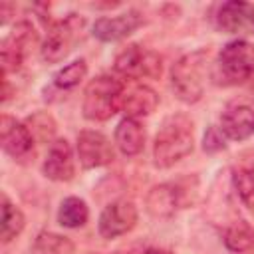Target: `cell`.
Wrapping results in <instances>:
<instances>
[{
    "mask_svg": "<svg viewBox=\"0 0 254 254\" xmlns=\"http://www.w3.org/2000/svg\"><path fill=\"white\" fill-rule=\"evenodd\" d=\"M216 26L224 34L254 36V4L244 0H228L216 10Z\"/></svg>",
    "mask_w": 254,
    "mask_h": 254,
    "instance_id": "7c38bea8",
    "label": "cell"
},
{
    "mask_svg": "<svg viewBox=\"0 0 254 254\" xmlns=\"http://www.w3.org/2000/svg\"><path fill=\"white\" fill-rule=\"evenodd\" d=\"M26 125L30 127L34 139L38 137L40 141H48V139H52L54 133H56V121H54V117H52L50 113H46V111H38V113H34L32 117H28V123H26Z\"/></svg>",
    "mask_w": 254,
    "mask_h": 254,
    "instance_id": "cb8c5ba5",
    "label": "cell"
},
{
    "mask_svg": "<svg viewBox=\"0 0 254 254\" xmlns=\"http://www.w3.org/2000/svg\"><path fill=\"white\" fill-rule=\"evenodd\" d=\"M123 99H125V87L121 79L105 73L97 75L87 83L83 91V101H81L83 117L89 121H107L123 107Z\"/></svg>",
    "mask_w": 254,
    "mask_h": 254,
    "instance_id": "3957f363",
    "label": "cell"
},
{
    "mask_svg": "<svg viewBox=\"0 0 254 254\" xmlns=\"http://www.w3.org/2000/svg\"><path fill=\"white\" fill-rule=\"evenodd\" d=\"M189 189L181 183H161L155 185L145 196V208L155 220H169L177 214L179 208L189 204Z\"/></svg>",
    "mask_w": 254,
    "mask_h": 254,
    "instance_id": "ba28073f",
    "label": "cell"
},
{
    "mask_svg": "<svg viewBox=\"0 0 254 254\" xmlns=\"http://www.w3.org/2000/svg\"><path fill=\"white\" fill-rule=\"evenodd\" d=\"M222 242L234 254L250 252L254 250V226L246 220H236L222 232Z\"/></svg>",
    "mask_w": 254,
    "mask_h": 254,
    "instance_id": "ac0fdd59",
    "label": "cell"
},
{
    "mask_svg": "<svg viewBox=\"0 0 254 254\" xmlns=\"http://www.w3.org/2000/svg\"><path fill=\"white\" fill-rule=\"evenodd\" d=\"M254 77V44L232 40L224 44L212 65V81L222 87L242 85Z\"/></svg>",
    "mask_w": 254,
    "mask_h": 254,
    "instance_id": "7a4b0ae2",
    "label": "cell"
},
{
    "mask_svg": "<svg viewBox=\"0 0 254 254\" xmlns=\"http://www.w3.org/2000/svg\"><path fill=\"white\" fill-rule=\"evenodd\" d=\"M26 226L24 212L6 196L2 194V222H0V238L2 244L12 242Z\"/></svg>",
    "mask_w": 254,
    "mask_h": 254,
    "instance_id": "ffe728a7",
    "label": "cell"
},
{
    "mask_svg": "<svg viewBox=\"0 0 254 254\" xmlns=\"http://www.w3.org/2000/svg\"><path fill=\"white\" fill-rule=\"evenodd\" d=\"M145 254H171V252L161 250V248H149V250H145Z\"/></svg>",
    "mask_w": 254,
    "mask_h": 254,
    "instance_id": "484cf974",
    "label": "cell"
},
{
    "mask_svg": "<svg viewBox=\"0 0 254 254\" xmlns=\"http://www.w3.org/2000/svg\"><path fill=\"white\" fill-rule=\"evenodd\" d=\"M85 73H87L85 60H75V62H71V64H67V65H64L62 69L56 71V75H54V87L64 89V91L73 89L75 85H79V81L85 77Z\"/></svg>",
    "mask_w": 254,
    "mask_h": 254,
    "instance_id": "603a6c76",
    "label": "cell"
},
{
    "mask_svg": "<svg viewBox=\"0 0 254 254\" xmlns=\"http://www.w3.org/2000/svg\"><path fill=\"white\" fill-rule=\"evenodd\" d=\"M137 220H139L137 206L131 200L121 198V200L109 202L101 210L97 230L105 240H113V238H119L127 232H131L135 228Z\"/></svg>",
    "mask_w": 254,
    "mask_h": 254,
    "instance_id": "9c48e42d",
    "label": "cell"
},
{
    "mask_svg": "<svg viewBox=\"0 0 254 254\" xmlns=\"http://www.w3.org/2000/svg\"><path fill=\"white\" fill-rule=\"evenodd\" d=\"M115 145L127 157H135L143 151V147H145V129L139 123V119L123 117L117 123V127H115Z\"/></svg>",
    "mask_w": 254,
    "mask_h": 254,
    "instance_id": "2e32d148",
    "label": "cell"
},
{
    "mask_svg": "<svg viewBox=\"0 0 254 254\" xmlns=\"http://www.w3.org/2000/svg\"><path fill=\"white\" fill-rule=\"evenodd\" d=\"M113 69L129 79H157L163 71V58L145 46L131 44L117 54Z\"/></svg>",
    "mask_w": 254,
    "mask_h": 254,
    "instance_id": "8992f818",
    "label": "cell"
},
{
    "mask_svg": "<svg viewBox=\"0 0 254 254\" xmlns=\"http://www.w3.org/2000/svg\"><path fill=\"white\" fill-rule=\"evenodd\" d=\"M224 147H226V143H224V135L220 133V129L208 127L204 133V139H202V149L206 153H216V151H222Z\"/></svg>",
    "mask_w": 254,
    "mask_h": 254,
    "instance_id": "d4e9b609",
    "label": "cell"
},
{
    "mask_svg": "<svg viewBox=\"0 0 254 254\" xmlns=\"http://www.w3.org/2000/svg\"><path fill=\"white\" fill-rule=\"evenodd\" d=\"M75 151L83 169H99L113 163L115 159V149L111 141L103 133L91 129H83L77 133Z\"/></svg>",
    "mask_w": 254,
    "mask_h": 254,
    "instance_id": "8fae6325",
    "label": "cell"
},
{
    "mask_svg": "<svg viewBox=\"0 0 254 254\" xmlns=\"http://www.w3.org/2000/svg\"><path fill=\"white\" fill-rule=\"evenodd\" d=\"M145 24V16L139 10H127L117 16H101L93 24V36L99 42H119L131 36Z\"/></svg>",
    "mask_w": 254,
    "mask_h": 254,
    "instance_id": "4fadbf2b",
    "label": "cell"
},
{
    "mask_svg": "<svg viewBox=\"0 0 254 254\" xmlns=\"http://www.w3.org/2000/svg\"><path fill=\"white\" fill-rule=\"evenodd\" d=\"M42 173L46 179L56 181V183H67L73 179L75 159H73L71 145L65 139H56L50 145L48 155L42 163Z\"/></svg>",
    "mask_w": 254,
    "mask_h": 254,
    "instance_id": "5bb4252c",
    "label": "cell"
},
{
    "mask_svg": "<svg viewBox=\"0 0 254 254\" xmlns=\"http://www.w3.org/2000/svg\"><path fill=\"white\" fill-rule=\"evenodd\" d=\"M89 220V208L79 196H65L58 208V222L64 228H81Z\"/></svg>",
    "mask_w": 254,
    "mask_h": 254,
    "instance_id": "d6986e66",
    "label": "cell"
},
{
    "mask_svg": "<svg viewBox=\"0 0 254 254\" xmlns=\"http://www.w3.org/2000/svg\"><path fill=\"white\" fill-rule=\"evenodd\" d=\"M194 125L185 113H173L163 119L153 141V165L157 169H169L192 153Z\"/></svg>",
    "mask_w": 254,
    "mask_h": 254,
    "instance_id": "6da1fadb",
    "label": "cell"
},
{
    "mask_svg": "<svg viewBox=\"0 0 254 254\" xmlns=\"http://www.w3.org/2000/svg\"><path fill=\"white\" fill-rule=\"evenodd\" d=\"M232 187L248 210H254V169L240 167L232 171Z\"/></svg>",
    "mask_w": 254,
    "mask_h": 254,
    "instance_id": "7402d4cb",
    "label": "cell"
},
{
    "mask_svg": "<svg viewBox=\"0 0 254 254\" xmlns=\"http://www.w3.org/2000/svg\"><path fill=\"white\" fill-rule=\"evenodd\" d=\"M83 26H85V18L79 14H67L60 20L50 22L48 34L40 48L44 62H48V64L62 62L77 44V40L83 32Z\"/></svg>",
    "mask_w": 254,
    "mask_h": 254,
    "instance_id": "5b68a950",
    "label": "cell"
},
{
    "mask_svg": "<svg viewBox=\"0 0 254 254\" xmlns=\"http://www.w3.org/2000/svg\"><path fill=\"white\" fill-rule=\"evenodd\" d=\"M208 50H194L185 54L171 69V87L179 101L196 103L204 93V71H206Z\"/></svg>",
    "mask_w": 254,
    "mask_h": 254,
    "instance_id": "277c9868",
    "label": "cell"
},
{
    "mask_svg": "<svg viewBox=\"0 0 254 254\" xmlns=\"http://www.w3.org/2000/svg\"><path fill=\"white\" fill-rule=\"evenodd\" d=\"M0 143L8 157L24 163L34 155L36 139L26 123H20L4 113L0 119Z\"/></svg>",
    "mask_w": 254,
    "mask_h": 254,
    "instance_id": "30bf717a",
    "label": "cell"
},
{
    "mask_svg": "<svg viewBox=\"0 0 254 254\" xmlns=\"http://www.w3.org/2000/svg\"><path fill=\"white\" fill-rule=\"evenodd\" d=\"M159 107V95L155 89H151L149 85H135L133 89H129L125 93V99H123V111H125V117H133V119H139V117H147L151 115L155 109Z\"/></svg>",
    "mask_w": 254,
    "mask_h": 254,
    "instance_id": "e0dca14e",
    "label": "cell"
},
{
    "mask_svg": "<svg viewBox=\"0 0 254 254\" xmlns=\"http://www.w3.org/2000/svg\"><path fill=\"white\" fill-rule=\"evenodd\" d=\"M220 133L230 141H244L254 135V107L244 103L228 105L220 115Z\"/></svg>",
    "mask_w": 254,
    "mask_h": 254,
    "instance_id": "9a60e30c",
    "label": "cell"
},
{
    "mask_svg": "<svg viewBox=\"0 0 254 254\" xmlns=\"http://www.w3.org/2000/svg\"><path fill=\"white\" fill-rule=\"evenodd\" d=\"M75 246L73 242L58 232H50V230H42L30 248V254H73Z\"/></svg>",
    "mask_w": 254,
    "mask_h": 254,
    "instance_id": "44dd1931",
    "label": "cell"
},
{
    "mask_svg": "<svg viewBox=\"0 0 254 254\" xmlns=\"http://www.w3.org/2000/svg\"><path fill=\"white\" fill-rule=\"evenodd\" d=\"M38 36L30 22H18L12 32L2 40L0 48V62H2V75H8L10 71H18L30 52V48L36 44Z\"/></svg>",
    "mask_w": 254,
    "mask_h": 254,
    "instance_id": "52a82bcc",
    "label": "cell"
}]
</instances>
